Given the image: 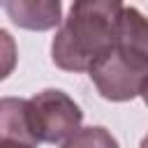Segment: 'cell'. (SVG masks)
I'll return each instance as SVG.
<instances>
[{"instance_id":"obj_4","label":"cell","mask_w":148,"mask_h":148,"mask_svg":"<svg viewBox=\"0 0 148 148\" xmlns=\"http://www.w3.org/2000/svg\"><path fill=\"white\" fill-rule=\"evenodd\" d=\"M0 146L37 148V139L28 120V99L0 97Z\"/></svg>"},{"instance_id":"obj_2","label":"cell","mask_w":148,"mask_h":148,"mask_svg":"<svg viewBox=\"0 0 148 148\" xmlns=\"http://www.w3.org/2000/svg\"><path fill=\"white\" fill-rule=\"evenodd\" d=\"M88 76L104 99H136L148 81V46L118 42L90 65Z\"/></svg>"},{"instance_id":"obj_3","label":"cell","mask_w":148,"mask_h":148,"mask_svg":"<svg viewBox=\"0 0 148 148\" xmlns=\"http://www.w3.org/2000/svg\"><path fill=\"white\" fill-rule=\"evenodd\" d=\"M28 120L37 143H58L81 127L83 111L67 92L46 88L28 99Z\"/></svg>"},{"instance_id":"obj_7","label":"cell","mask_w":148,"mask_h":148,"mask_svg":"<svg viewBox=\"0 0 148 148\" xmlns=\"http://www.w3.org/2000/svg\"><path fill=\"white\" fill-rule=\"evenodd\" d=\"M16 62H18L16 42H14V37L5 28H0V81L7 79L16 69Z\"/></svg>"},{"instance_id":"obj_5","label":"cell","mask_w":148,"mask_h":148,"mask_svg":"<svg viewBox=\"0 0 148 148\" xmlns=\"http://www.w3.org/2000/svg\"><path fill=\"white\" fill-rule=\"evenodd\" d=\"M12 23L25 30H49L60 23L62 5L58 0H9L2 5Z\"/></svg>"},{"instance_id":"obj_8","label":"cell","mask_w":148,"mask_h":148,"mask_svg":"<svg viewBox=\"0 0 148 148\" xmlns=\"http://www.w3.org/2000/svg\"><path fill=\"white\" fill-rule=\"evenodd\" d=\"M0 148H25V146H0Z\"/></svg>"},{"instance_id":"obj_1","label":"cell","mask_w":148,"mask_h":148,"mask_svg":"<svg viewBox=\"0 0 148 148\" xmlns=\"http://www.w3.org/2000/svg\"><path fill=\"white\" fill-rule=\"evenodd\" d=\"M120 12L116 0H79L58 28L51 58L65 72H88L90 65L120 39Z\"/></svg>"},{"instance_id":"obj_6","label":"cell","mask_w":148,"mask_h":148,"mask_svg":"<svg viewBox=\"0 0 148 148\" xmlns=\"http://www.w3.org/2000/svg\"><path fill=\"white\" fill-rule=\"evenodd\" d=\"M60 148H120L116 136L106 127H79Z\"/></svg>"}]
</instances>
